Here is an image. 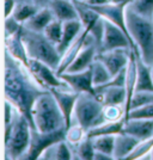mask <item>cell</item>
I'll list each match as a JSON object with an SVG mask.
<instances>
[{
  "label": "cell",
  "mask_w": 153,
  "mask_h": 160,
  "mask_svg": "<svg viewBox=\"0 0 153 160\" xmlns=\"http://www.w3.org/2000/svg\"><path fill=\"white\" fill-rule=\"evenodd\" d=\"M46 91L48 90L35 80L28 67L5 52V99L27 117L33 129H36L33 118V105Z\"/></svg>",
  "instance_id": "6da1fadb"
},
{
  "label": "cell",
  "mask_w": 153,
  "mask_h": 160,
  "mask_svg": "<svg viewBox=\"0 0 153 160\" xmlns=\"http://www.w3.org/2000/svg\"><path fill=\"white\" fill-rule=\"evenodd\" d=\"M128 31L139 50L140 59L148 66H153V20L135 12L128 5L126 10Z\"/></svg>",
  "instance_id": "7a4b0ae2"
},
{
  "label": "cell",
  "mask_w": 153,
  "mask_h": 160,
  "mask_svg": "<svg viewBox=\"0 0 153 160\" xmlns=\"http://www.w3.org/2000/svg\"><path fill=\"white\" fill-rule=\"evenodd\" d=\"M33 118L36 129L43 133L66 129L64 113L49 90L36 100L33 109Z\"/></svg>",
  "instance_id": "3957f363"
},
{
  "label": "cell",
  "mask_w": 153,
  "mask_h": 160,
  "mask_svg": "<svg viewBox=\"0 0 153 160\" xmlns=\"http://www.w3.org/2000/svg\"><path fill=\"white\" fill-rule=\"evenodd\" d=\"M22 37L30 59L42 61L55 71L59 68L62 55L59 53L56 44L48 40L44 33L31 31L27 28H23Z\"/></svg>",
  "instance_id": "277c9868"
},
{
  "label": "cell",
  "mask_w": 153,
  "mask_h": 160,
  "mask_svg": "<svg viewBox=\"0 0 153 160\" xmlns=\"http://www.w3.org/2000/svg\"><path fill=\"white\" fill-rule=\"evenodd\" d=\"M74 121L86 130V133L92 128L107 122L104 116V105L96 94L83 92L75 103L74 109Z\"/></svg>",
  "instance_id": "5b68a950"
},
{
  "label": "cell",
  "mask_w": 153,
  "mask_h": 160,
  "mask_svg": "<svg viewBox=\"0 0 153 160\" xmlns=\"http://www.w3.org/2000/svg\"><path fill=\"white\" fill-rule=\"evenodd\" d=\"M31 126L28 118L20 112H16L10 139L5 142L7 159H22L31 142Z\"/></svg>",
  "instance_id": "8992f818"
},
{
  "label": "cell",
  "mask_w": 153,
  "mask_h": 160,
  "mask_svg": "<svg viewBox=\"0 0 153 160\" xmlns=\"http://www.w3.org/2000/svg\"><path fill=\"white\" fill-rule=\"evenodd\" d=\"M66 130L60 129L55 132L43 133L37 129H31V142L27 153L22 157V159L27 160H36L40 159L41 155L48 147L55 145L62 140H66Z\"/></svg>",
  "instance_id": "52a82bcc"
},
{
  "label": "cell",
  "mask_w": 153,
  "mask_h": 160,
  "mask_svg": "<svg viewBox=\"0 0 153 160\" xmlns=\"http://www.w3.org/2000/svg\"><path fill=\"white\" fill-rule=\"evenodd\" d=\"M130 2H122V4L108 2V4L100 5V6H90V5L89 6L91 7L92 10H94L99 16H102L104 19L111 22L115 25H117L120 29H122L126 32V35L128 36L129 41H130V43H132V46H133V52L135 53L136 56L140 58L139 50L135 47V43H134L133 38H132L130 33L128 31V28H127V23H126V10Z\"/></svg>",
  "instance_id": "ba28073f"
},
{
  "label": "cell",
  "mask_w": 153,
  "mask_h": 160,
  "mask_svg": "<svg viewBox=\"0 0 153 160\" xmlns=\"http://www.w3.org/2000/svg\"><path fill=\"white\" fill-rule=\"evenodd\" d=\"M29 71L35 80L46 90L50 88H69L68 85L58 75L56 71L42 61L30 59Z\"/></svg>",
  "instance_id": "9c48e42d"
},
{
  "label": "cell",
  "mask_w": 153,
  "mask_h": 160,
  "mask_svg": "<svg viewBox=\"0 0 153 160\" xmlns=\"http://www.w3.org/2000/svg\"><path fill=\"white\" fill-rule=\"evenodd\" d=\"M99 48L100 52H109L120 48H130L133 50V46L126 32L107 19H104V31Z\"/></svg>",
  "instance_id": "30bf717a"
},
{
  "label": "cell",
  "mask_w": 153,
  "mask_h": 160,
  "mask_svg": "<svg viewBox=\"0 0 153 160\" xmlns=\"http://www.w3.org/2000/svg\"><path fill=\"white\" fill-rule=\"evenodd\" d=\"M130 54H132L130 48H120L109 52H99L96 58L107 66L111 75H116L128 66Z\"/></svg>",
  "instance_id": "8fae6325"
},
{
  "label": "cell",
  "mask_w": 153,
  "mask_h": 160,
  "mask_svg": "<svg viewBox=\"0 0 153 160\" xmlns=\"http://www.w3.org/2000/svg\"><path fill=\"white\" fill-rule=\"evenodd\" d=\"M49 91L53 93L54 98L58 102L65 117L66 129H68L73 124L74 109H75V103L79 97V93L71 88H50Z\"/></svg>",
  "instance_id": "7c38bea8"
},
{
  "label": "cell",
  "mask_w": 153,
  "mask_h": 160,
  "mask_svg": "<svg viewBox=\"0 0 153 160\" xmlns=\"http://www.w3.org/2000/svg\"><path fill=\"white\" fill-rule=\"evenodd\" d=\"M59 77L66 82L71 90H73L75 92L78 93L87 92V93L94 94V85H93L91 67L83 72H74V73L64 72Z\"/></svg>",
  "instance_id": "4fadbf2b"
},
{
  "label": "cell",
  "mask_w": 153,
  "mask_h": 160,
  "mask_svg": "<svg viewBox=\"0 0 153 160\" xmlns=\"http://www.w3.org/2000/svg\"><path fill=\"white\" fill-rule=\"evenodd\" d=\"M90 37L91 35L89 36V40L87 42L90 41ZM84 46V48L80 50V53L78 54V56L75 58V60L73 61V63L71 66L68 67L66 72H83V71H86L89 69L91 65L93 63V61L96 60V56H97V43H87Z\"/></svg>",
  "instance_id": "5bb4252c"
},
{
  "label": "cell",
  "mask_w": 153,
  "mask_h": 160,
  "mask_svg": "<svg viewBox=\"0 0 153 160\" xmlns=\"http://www.w3.org/2000/svg\"><path fill=\"white\" fill-rule=\"evenodd\" d=\"M22 32H23V29L12 36H6L5 37V46H6V52L13 59L22 62L24 66L29 68L30 58L28 55V50L25 44H24L23 37H22Z\"/></svg>",
  "instance_id": "9a60e30c"
},
{
  "label": "cell",
  "mask_w": 153,
  "mask_h": 160,
  "mask_svg": "<svg viewBox=\"0 0 153 160\" xmlns=\"http://www.w3.org/2000/svg\"><path fill=\"white\" fill-rule=\"evenodd\" d=\"M84 31V25L80 19H73L64 22V32L60 43L56 46L61 55H64L68 48L73 44L75 40L79 37Z\"/></svg>",
  "instance_id": "2e32d148"
},
{
  "label": "cell",
  "mask_w": 153,
  "mask_h": 160,
  "mask_svg": "<svg viewBox=\"0 0 153 160\" xmlns=\"http://www.w3.org/2000/svg\"><path fill=\"white\" fill-rule=\"evenodd\" d=\"M94 94L103 103L104 107L107 105H123L125 107L127 100L126 87L123 86H109L105 88H96Z\"/></svg>",
  "instance_id": "e0dca14e"
},
{
  "label": "cell",
  "mask_w": 153,
  "mask_h": 160,
  "mask_svg": "<svg viewBox=\"0 0 153 160\" xmlns=\"http://www.w3.org/2000/svg\"><path fill=\"white\" fill-rule=\"evenodd\" d=\"M89 36H90V31L87 29H84V31L81 32L79 37L75 40L73 44L67 49L65 54L62 55L61 58V62L59 65V68L56 69V73L58 75H60L61 73L66 72L68 69V67L73 63V61L75 60V58L78 56V54L80 53V50L84 48V46L86 44L87 40H89Z\"/></svg>",
  "instance_id": "ac0fdd59"
},
{
  "label": "cell",
  "mask_w": 153,
  "mask_h": 160,
  "mask_svg": "<svg viewBox=\"0 0 153 160\" xmlns=\"http://www.w3.org/2000/svg\"><path fill=\"white\" fill-rule=\"evenodd\" d=\"M123 132L138 140H147L153 138V120H126Z\"/></svg>",
  "instance_id": "d6986e66"
},
{
  "label": "cell",
  "mask_w": 153,
  "mask_h": 160,
  "mask_svg": "<svg viewBox=\"0 0 153 160\" xmlns=\"http://www.w3.org/2000/svg\"><path fill=\"white\" fill-rule=\"evenodd\" d=\"M48 6L52 8L56 19L61 22L79 19L78 11L73 0H52Z\"/></svg>",
  "instance_id": "ffe728a7"
},
{
  "label": "cell",
  "mask_w": 153,
  "mask_h": 160,
  "mask_svg": "<svg viewBox=\"0 0 153 160\" xmlns=\"http://www.w3.org/2000/svg\"><path fill=\"white\" fill-rule=\"evenodd\" d=\"M55 19L52 8L49 6H43L33 14V17L29 20H27L23 25L31 31H36V32H43L46 29L53 20Z\"/></svg>",
  "instance_id": "44dd1931"
},
{
  "label": "cell",
  "mask_w": 153,
  "mask_h": 160,
  "mask_svg": "<svg viewBox=\"0 0 153 160\" xmlns=\"http://www.w3.org/2000/svg\"><path fill=\"white\" fill-rule=\"evenodd\" d=\"M139 142L140 140L125 132L115 135L114 159H126Z\"/></svg>",
  "instance_id": "7402d4cb"
},
{
  "label": "cell",
  "mask_w": 153,
  "mask_h": 160,
  "mask_svg": "<svg viewBox=\"0 0 153 160\" xmlns=\"http://www.w3.org/2000/svg\"><path fill=\"white\" fill-rule=\"evenodd\" d=\"M138 91H152L153 92V74L152 67L146 65L144 61L136 56V87Z\"/></svg>",
  "instance_id": "603a6c76"
},
{
  "label": "cell",
  "mask_w": 153,
  "mask_h": 160,
  "mask_svg": "<svg viewBox=\"0 0 153 160\" xmlns=\"http://www.w3.org/2000/svg\"><path fill=\"white\" fill-rule=\"evenodd\" d=\"M126 118H121L119 121H107L97 127L90 129L86 133L89 138H94L99 135H117L123 132Z\"/></svg>",
  "instance_id": "cb8c5ba5"
},
{
  "label": "cell",
  "mask_w": 153,
  "mask_h": 160,
  "mask_svg": "<svg viewBox=\"0 0 153 160\" xmlns=\"http://www.w3.org/2000/svg\"><path fill=\"white\" fill-rule=\"evenodd\" d=\"M72 151L69 148V143L66 140H62L55 145L48 147L40 159H50V160H68L72 159Z\"/></svg>",
  "instance_id": "d4e9b609"
},
{
  "label": "cell",
  "mask_w": 153,
  "mask_h": 160,
  "mask_svg": "<svg viewBox=\"0 0 153 160\" xmlns=\"http://www.w3.org/2000/svg\"><path fill=\"white\" fill-rule=\"evenodd\" d=\"M41 7L35 2H18L14 8L12 17L19 23L24 24L27 20H29L33 14L36 13Z\"/></svg>",
  "instance_id": "484cf974"
},
{
  "label": "cell",
  "mask_w": 153,
  "mask_h": 160,
  "mask_svg": "<svg viewBox=\"0 0 153 160\" xmlns=\"http://www.w3.org/2000/svg\"><path fill=\"white\" fill-rule=\"evenodd\" d=\"M91 71H92V79L94 87L108 82L109 80L111 79V77H113L111 73L109 72V69L107 68V66L100 60H98L97 58H96V60L93 61V63L91 65Z\"/></svg>",
  "instance_id": "4316f807"
},
{
  "label": "cell",
  "mask_w": 153,
  "mask_h": 160,
  "mask_svg": "<svg viewBox=\"0 0 153 160\" xmlns=\"http://www.w3.org/2000/svg\"><path fill=\"white\" fill-rule=\"evenodd\" d=\"M93 147L96 151L104 152L114 157V147H115V135H99L91 138Z\"/></svg>",
  "instance_id": "83f0119b"
},
{
  "label": "cell",
  "mask_w": 153,
  "mask_h": 160,
  "mask_svg": "<svg viewBox=\"0 0 153 160\" xmlns=\"http://www.w3.org/2000/svg\"><path fill=\"white\" fill-rule=\"evenodd\" d=\"M62 32H64V22L59 19H55L44 29L43 33L49 41H52L54 44H59L61 38H62Z\"/></svg>",
  "instance_id": "f1b7e54d"
},
{
  "label": "cell",
  "mask_w": 153,
  "mask_h": 160,
  "mask_svg": "<svg viewBox=\"0 0 153 160\" xmlns=\"http://www.w3.org/2000/svg\"><path fill=\"white\" fill-rule=\"evenodd\" d=\"M75 147V151H77V158L83 160H93L94 157V147H93L92 139L86 136L84 140L79 142Z\"/></svg>",
  "instance_id": "f546056e"
},
{
  "label": "cell",
  "mask_w": 153,
  "mask_h": 160,
  "mask_svg": "<svg viewBox=\"0 0 153 160\" xmlns=\"http://www.w3.org/2000/svg\"><path fill=\"white\" fill-rule=\"evenodd\" d=\"M86 136V130L78 123H73L66 130V141L69 145H73V146H77Z\"/></svg>",
  "instance_id": "4dcf8cb0"
},
{
  "label": "cell",
  "mask_w": 153,
  "mask_h": 160,
  "mask_svg": "<svg viewBox=\"0 0 153 160\" xmlns=\"http://www.w3.org/2000/svg\"><path fill=\"white\" fill-rule=\"evenodd\" d=\"M153 148V138L147 139V140L140 141L139 143L135 146L132 153L127 157L126 159L133 160V159H144L145 155L151 152V149Z\"/></svg>",
  "instance_id": "1f68e13d"
},
{
  "label": "cell",
  "mask_w": 153,
  "mask_h": 160,
  "mask_svg": "<svg viewBox=\"0 0 153 160\" xmlns=\"http://www.w3.org/2000/svg\"><path fill=\"white\" fill-rule=\"evenodd\" d=\"M152 103H153L152 91H138V92L134 93L133 98L130 100L129 111L132 109H136V108L144 107V105H148V104H152Z\"/></svg>",
  "instance_id": "d6a6232c"
},
{
  "label": "cell",
  "mask_w": 153,
  "mask_h": 160,
  "mask_svg": "<svg viewBox=\"0 0 153 160\" xmlns=\"http://www.w3.org/2000/svg\"><path fill=\"white\" fill-rule=\"evenodd\" d=\"M130 7L141 16L153 19V0H133Z\"/></svg>",
  "instance_id": "836d02e7"
},
{
  "label": "cell",
  "mask_w": 153,
  "mask_h": 160,
  "mask_svg": "<svg viewBox=\"0 0 153 160\" xmlns=\"http://www.w3.org/2000/svg\"><path fill=\"white\" fill-rule=\"evenodd\" d=\"M126 120H153V103L132 109Z\"/></svg>",
  "instance_id": "e575fe53"
},
{
  "label": "cell",
  "mask_w": 153,
  "mask_h": 160,
  "mask_svg": "<svg viewBox=\"0 0 153 160\" xmlns=\"http://www.w3.org/2000/svg\"><path fill=\"white\" fill-rule=\"evenodd\" d=\"M104 116L107 121H119L125 118L123 105H107L104 107Z\"/></svg>",
  "instance_id": "d590c367"
},
{
  "label": "cell",
  "mask_w": 153,
  "mask_h": 160,
  "mask_svg": "<svg viewBox=\"0 0 153 160\" xmlns=\"http://www.w3.org/2000/svg\"><path fill=\"white\" fill-rule=\"evenodd\" d=\"M23 24L19 23L18 20H16L12 17V16H10V17H7L6 19H5V37L6 36H12L14 33H17L18 31H20L22 29H23Z\"/></svg>",
  "instance_id": "8d00e7d4"
},
{
  "label": "cell",
  "mask_w": 153,
  "mask_h": 160,
  "mask_svg": "<svg viewBox=\"0 0 153 160\" xmlns=\"http://www.w3.org/2000/svg\"><path fill=\"white\" fill-rule=\"evenodd\" d=\"M13 109H16V108L8 102V100L5 99V124H10L12 121H13L14 118V110ZM17 111V110H16Z\"/></svg>",
  "instance_id": "74e56055"
},
{
  "label": "cell",
  "mask_w": 153,
  "mask_h": 160,
  "mask_svg": "<svg viewBox=\"0 0 153 160\" xmlns=\"http://www.w3.org/2000/svg\"><path fill=\"white\" fill-rule=\"evenodd\" d=\"M17 4V0H5V18L12 16Z\"/></svg>",
  "instance_id": "f35d334b"
},
{
  "label": "cell",
  "mask_w": 153,
  "mask_h": 160,
  "mask_svg": "<svg viewBox=\"0 0 153 160\" xmlns=\"http://www.w3.org/2000/svg\"><path fill=\"white\" fill-rule=\"evenodd\" d=\"M113 159H114L113 155L104 153V152H99V151H96L94 152V157H93V160H113Z\"/></svg>",
  "instance_id": "ab89813d"
},
{
  "label": "cell",
  "mask_w": 153,
  "mask_h": 160,
  "mask_svg": "<svg viewBox=\"0 0 153 160\" xmlns=\"http://www.w3.org/2000/svg\"><path fill=\"white\" fill-rule=\"evenodd\" d=\"M83 1L87 5H90V6H100V5L110 2L109 0H83Z\"/></svg>",
  "instance_id": "60d3db41"
},
{
  "label": "cell",
  "mask_w": 153,
  "mask_h": 160,
  "mask_svg": "<svg viewBox=\"0 0 153 160\" xmlns=\"http://www.w3.org/2000/svg\"><path fill=\"white\" fill-rule=\"evenodd\" d=\"M50 1L52 0H35V4H37L40 7H43V6H48V4Z\"/></svg>",
  "instance_id": "b9f144b4"
},
{
  "label": "cell",
  "mask_w": 153,
  "mask_h": 160,
  "mask_svg": "<svg viewBox=\"0 0 153 160\" xmlns=\"http://www.w3.org/2000/svg\"><path fill=\"white\" fill-rule=\"evenodd\" d=\"M109 1L114 4H122V2H132L133 0H109Z\"/></svg>",
  "instance_id": "7bdbcfd3"
},
{
  "label": "cell",
  "mask_w": 153,
  "mask_h": 160,
  "mask_svg": "<svg viewBox=\"0 0 153 160\" xmlns=\"http://www.w3.org/2000/svg\"><path fill=\"white\" fill-rule=\"evenodd\" d=\"M144 159H153V148L151 149V152L147 154V155H145V158Z\"/></svg>",
  "instance_id": "ee69618b"
},
{
  "label": "cell",
  "mask_w": 153,
  "mask_h": 160,
  "mask_svg": "<svg viewBox=\"0 0 153 160\" xmlns=\"http://www.w3.org/2000/svg\"><path fill=\"white\" fill-rule=\"evenodd\" d=\"M17 2H35V0H17Z\"/></svg>",
  "instance_id": "f6af8a7d"
},
{
  "label": "cell",
  "mask_w": 153,
  "mask_h": 160,
  "mask_svg": "<svg viewBox=\"0 0 153 160\" xmlns=\"http://www.w3.org/2000/svg\"><path fill=\"white\" fill-rule=\"evenodd\" d=\"M152 74H153V66H152Z\"/></svg>",
  "instance_id": "bcb514c9"
}]
</instances>
